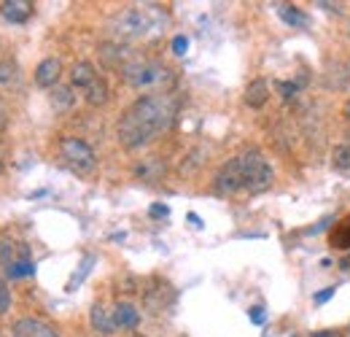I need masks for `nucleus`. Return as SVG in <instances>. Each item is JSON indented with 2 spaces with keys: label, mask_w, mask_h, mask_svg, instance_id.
Returning a JSON list of instances; mask_svg holds the SVG:
<instances>
[{
  "label": "nucleus",
  "mask_w": 350,
  "mask_h": 337,
  "mask_svg": "<svg viewBox=\"0 0 350 337\" xmlns=\"http://www.w3.org/2000/svg\"><path fill=\"white\" fill-rule=\"evenodd\" d=\"M299 86H302V84H294V82H280V84H278V89H280L283 100H294V97L299 95Z\"/></svg>",
  "instance_id": "obj_25"
},
{
  "label": "nucleus",
  "mask_w": 350,
  "mask_h": 337,
  "mask_svg": "<svg viewBox=\"0 0 350 337\" xmlns=\"http://www.w3.org/2000/svg\"><path fill=\"white\" fill-rule=\"evenodd\" d=\"M332 165L337 170L350 173V143H340L332 149Z\"/></svg>",
  "instance_id": "obj_23"
},
{
  "label": "nucleus",
  "mask_w": 350,
  "mask_h": 337,
  "mask_svg": "<svg viewBox=\"0 0 350 337\" xmlns=\"http://www.w3.org/2000/svg\"><path fill=\"white\" fill-rule=\"evenodd\" d=\"M89 324H92V329H94L100 337H111L113 332H116L113 310H108V308L100 305V302L92 305V310H89Z\"/></svg>",
  "instance_id": "obj_11"
},
{
  "label": "nucleus",
  "mask_w": 350,
  "mask_h": 337,
  "mask_svg": "<svg viewBox=\"0 0 350 337\" xmlns=\"http://www.w3.org/2000/svg\"><path fill=\"white\" fill-rule=\"evenodd\" d=\"M148 216H151V219H167V216H170V208L162 205V203H157V205L148 208Z\"/></svg>",
  "instance_id": "obj_29"
},
{
  "label": "nucleus",
  "mask_w": 350,
  "mask_h": 337,
  "mask_svg": "<svg viewBox=\"0 0 350 337\" xmlns=\"http://www.w3.org/2000/svg\"><path fill=\"white\" fill-rule=\"evenodd\" d=\"M329 246L337 249V251H350V213L342 221H337V224L332 227V232H329Z\"/></svg>",
  "instance_id": "obj_16"
},
{
  "label": "nucleus",
  "mask_w": 350,
  "mask_h": 337,
  "mask_svg": "<svg viewBox=\"0 0 350 337\" xmlns=\"http://www.w3.org/2000/svg\"><path fill=\"white\" fill-rule=\"evenodd\" d=\"M348 36H350V19H348Z\"/></svg>",
  "instance_id": "obj_37"
},
{
  "label": "nucleus",
  "mask_w": 350,
  "mask_h": 337,
  "mask_svg": "<svg viewBox=\"0 0 350 337\" xmlns=\"http://www.w3.org/2000/svg\"><path fill=\"white\" fill-rule=\"evenodd\" d=\"M310 337H340L337 332H332V329H323V332H312Z\"/></svg>",
  "instance_id": "obj_34"
},
{
  "label": "nucleus",
  "mask_w": 350,
  "mask_h": 337,
  "mask_svg": "<svg viewBox=\"0 0 350 337\" xmlns=\"http://www.w3.org/2000/svg\"><path fill=\"white\" fill-rule=\"evenodd\" d=\"M275 8H278V16H280L288 27H294V30H307V27H310V16H307L302 8L291 5V3H278Z\"/></svg>",
  "instance_id": "obj_14"
},
{
  "label": "nucleus",
  "mask_w": 350,
  "mask_h": 337,
  "mask_svg": "<svg viewBox=\"0 0 350 337\" xmlns=\"http://www.w3.org/2000/svg\"><path fill=\"white\" fill-rule=\"evenodd\" d=\"M186 49H189V38H186V36H175L173 38V54L183 57V54H186Z\"/></svg>",
  "instance_id": "obj_28"
},
{
  "label": "nucleus",
  "mask_w": 350,
  "mask_h": 337,
  "mask_svg": "<svg viewBox=\"0 0 350 337\" xmlns=\"http://www.w3.org/2000/svg\"><path fill=\"white\" fill-rule=\"evenodd\" d=\"M248 316H251V321H254V324H264V321H267L264 308H251V310H248Z\"/></svg>",
  "instance_id": "obj_30"
},
{
  "label": "nucleus",
  "mask_w": 350,
  "mask_h": 337,
  "mask_svg": "<svg viewBox=\"0 0 350 337\" xmlns=\"http://www.w3.org/2000/svg\"><path fill=\"white\" fill-rule=\"evenodd\" d=\"M8 308H11V292L5 284H0V316H5Z\"/></svg>",
  "instance_id": "obj_26"
},
{
  "label": "nucleus",
  "mask_w": 350,
  "mask_h": 337,
  "mask_svg": "<svg viewBox=\"0 0 350 337\" xmlns=\"http://www.w3.org/2000/svg\"><path fill=\"white\" fill-rule=\"evenodd\" d=\"M33 3L30 0H5L3 5H0V14L8 19V22H14V25H22V22H27L30 16H33Z\"/></svg>",
  "instance_id": "obj_12"
},
{
  "label": "nucleus",
  "mask_w": 350,
  "mask_h": 337,
  "mask_svg": "<svg viewBox=\"0 0 350 337\" xmlns=\"http://www.w3.org/2000/svg\"><path fill=\"white\" fill-rule=\"evenodd\" d=\"M165 173H167V162H165L162 157H146V160H140V162L135 165V178H137V181H146V184L162 181Z\"/></svg>",
  "instance_id": "obj_9"
},
{
  "label": "nucleus",
  "mask_w": 350,
  "mask_h": 337,
  "mask_svg": "<svg viewBox=\"0 0 350 337\" xmlns=\"http://www.w3.org/2000/svg\"><path fill=\"white\" fill-rule=\"evenodd\" d=\"M19 84H22L19 65L14 60H0V86L3 89H16Z\"/></svg>",
  "instance_id": "obj_19"
},
{
  "label": "nucleus",
  "mask_w": 350,
  "mask_h": 337,
  "mask_svg": "<svg viewBox=\"0 0 350 337\" xmlns=\"http://www.w3.org/2000/svg\"><path fill=\"white\" fill-rule=\"evenodd\" d=\"M243 170H240V162L237 157H232L229 162H224L213 178V192L221 195V197H229V195H237L243 192Z\"/></svg>",
  "instance_id": "obj_6"
},
{
  "label": "nucleus",
  "mask_w": 350,
  "mask_h": 337,
  "mask_svg": "<svg viewBox=\"0 0 350 337\" xmlns=\"http://www.w3.org/2000/svg\"><path fill=\"white\" fill-rule=\"evenodd\" d=\"M245 105L248 108H264L267 100H269V84L264 79H254L251 84L245 86V95H243Z\"/></svg>",
  "instance_id": "obj_15"
},
{
  "label": "nucleus",
  "mask_w": 350,
  "mask_h": 337,
  "mask_svg": "<svg viewBox=\"0 0 350 337\" xmlns=\"http://www.w3.org/2000/svg\"><path fill=\"white\" fill-rule=\"evenodd\" d=\"M315 5H318V8H323V11H337V14L342 11V3H329V0H318Z\"/></svg>",
  "instance_id": "obj_32"
},
{
  "label": "nucleus",
  "mask_w": 350,
  "mask_h": 337,
  "mask_svg": "<svg viewBox=\"0 0 350 337\" xmlns=\"http://www.w3.org/2000/svg\"><path fill=\"white\" fill-rule=\"evenodd\" d=\"M59 157L76 175H92L97 170V154H94V149L89 146L87 140H81V138L65 135L59 140Z\"/></svg>",
  "instance_id": "obj_4"
},
{
  "label": "nucleus",
  "mask_w": 350,
  "mask_h": 337,
  "mask_svg": "<svg viewBox=\"0 0 350 337\" xmlns=\"http://www.w3.org/2000/svg\"><path fill=\"white\" fill-rule=\"evenodd\" d=\"M189 221H191L194 227H202V221H200V216H197V213H189Z\"/></svg>",
  "instance_id": "obj_35"
},
{
  "label": "nucleus",
  "mask_w": 350,
  "mask_h": 337,
  "mask_svg": "<svg viewBox=\"0 0 350 337\" xmlns=\"http://www.w3.org/2000/svg\"><path fill=\"white\" fill-rule=\"evenodd\" d=\"M122 79L124 84L137 89V92H167L175 84V73L162 65V62H154V60H130L124 68H122Z\"/></svg>",
  "instance_id": "obj_2"
},
{
  "label": "nucleus",
  "mask_w": 350,
  "mask_h": 337,
  "mask_svg": "<svg viewBox=\"0 0 350 337\" xmlns=\"http://www.w3.org/2000/svg\"><path fill=\"white\" fill-rule=\"evenodd\" d=\"M348 138H350V129H348Z\"/></svg>",
  "instance_id": "obj_38"
},
{
  "label": "nucleus",
  "mask_w": 350,
  "mask_h": 337,
  "mask_svg": "<svg viewBox=\"0 0 350 337\" xmlns=\"http://www.w3.org/2000/svg\"><path fill=\"white\" fill-rule=\"evenodd\" d=\"M97 79V73H94V65L87 62V60H81V62H76L73 65V71H70V86H79V89H87L92 82Z\"/></svg>",
  "instance_id": "obj_18"
},
{
  "label": "nucleus",
  "mask_w": 350,
  "mask_h": 337,
  "mask_svg": "<svg viewBox=\"0 0 350 337\" xmlns=\"http://www.w3.org/2000/svg\"><path fill=\"white\" fill-rule=\"evenodd\" d=\"M8 119H11V116H8V105H5V100L0 97V132L8 127Z\"/></svg>",
  "instance_id": "obj_31"
},
{
  "label": "nucleus",
  "mask_w": 350,
  "mask_h": 337,
  "mask_svg": "<svg viewBox=\"0 0 350 337\" xmlns=\"http://www.w3.org/2000/svg\"><path fill=\"white\" fill-rule=\"evenodd\" d=\"M59 76H62V62L57 57H46L36 68V84L41 89H54L59 84Z\"/></svg>",
  "instance_id": "obj_10"
},
{
  "label": "nucleus",
  "mask_w": 350,
  "mask_h": 337,
  "mask_svg": "<svg viewBox=\"0 0 350 337\" xmlns=\"http://www.w3.org/2000/svg\"><path fill=\"white\" fill-rule=\"evenodd\" d=\"M84 92H87L84 97H87V103L92 105V108H100V105H105V103L111 100V89H108V84H105V79H100V76H97Z\"/></svg>",
  "instance_id": "obj_17"
},
{
  "label": "nucleus",
  "mask_w": 350,
  "mask_h": 337,
  "mask_svg": "<svg viewBox=\"0 0 350 337\" xmlns=\"http://www.w3.org/2000/svg\"><path fill=\"white\" fill-rule=\"evenodd\" d=\"M334 295H337V286H326L323 292H318V295L312 297V302H315V305H323V302H329Z\"/></svg>",
  "instance_id": "obj_27"
},
{
  "label": "nucleus",
  "mask_w": 350,
  "mask_h": 337,
  "mask_svg": "<svg viewBox=\"0 0 350 337\" xmlns=\"http://www.w3.org/2000/svg\"><path fill=\"white\" fill-rule=\"evenodd\" d=\"M175 114H178V100L170 92H154V95L137 97L119 119V127H116L119 143L127 151L148 146L151 140H157L162 132L173 127Z\"/></svg>",
  "instance_id": "obj_1"
},
{
  "label": "nucleus",
  "mask_w": 350,
  "mask_h": 337,
  "mask_svg": "<svg viewBox=\"0 0 350 337\" xmlns=\"http://www.w3.org/2000/svg\"><path fill=\"white\" fill-rule=\"evenodd\" d=\"M92 264H94V256H92V253H87V256L81 259V264H79V270H76V275H73V278L68 281V292H73V289H76V286H79V284H81V281L87 278V275H89V270H92Z\"/></svg>",
  "instance_id": "obj_24"
},
{
  "label": "nucleus",
  "mask_w": 350,
  "mask_h": 337,
  "mask_svg": "<svg viewBox=\"0 0 350 337\" xmlns=\"http://www.w3.org/2000/svg\"><path fill=\"white\" fill-rule=\"evenodd\" d=\"M342 116H345V119L350 122V100L345 103V105H342Z\"/></svg>",
  "instance_id": "obj_36"
},
{
  "label": "nucleus",
  "mask_w": 350,
  "mask_h": 337,
  "mask_svg": "<svg viewBox=\"0 0 350 337\" xmlns=\"http://www.w3.org/2000/svg\"><path fill=\"white\" fill-rule=\"evenodd\" d=\"M73 103H76L73 86H54V89H51V105H54L57 111H68Z\"/></svg>",
  "instance_id": "obj_21"
},
{
  "label": "nucleus",
  "mask_w": 350,
  "mask_h": 337,
  "mask_svg": "<svg viewBox=\"0 0 350 337\" xmlns=\"http://www.w3.org/2000/svg\"><path fill=\"white\" fill-rule=\"evenodd\" d=\"M130 46L122 41H103L97 46V57H100V62L105 65V68H111V71H122L127 62H130Z\"/></svg>",
  "instance_id": "obj_7"
},
{
  "label": "nucleus",
  "mask_w": 350,
  "mask_h": 337,
  "mask_svg": "<svg viewBox=\"0 0 350 337\" xmlns=\"http://www.w3.org/2000/svg\"><path fill=\"white\" fill-rule=\"evenodd\" d=\"M111 30L116 38L122 41H135V38H146L154 30V16L146 8H127L122 14H116L111 19Z\"/></svg>",
  "instance_id": "obj_5"
},
{
  "label": "nucleus",
  "mask_w": 350,
  "mask_h": 337,
  "mask_svg": "<svg viewBox=\"0 0 350 337\" xmlns=\"http://www.w3.org/2000/svg\"><path fill=\"white\" fill-rule=\"evenodd\" d=\"M237 162H240V170H243V186L245 192L251 195H259V192H267L275 181V170L267 162L259 149H245L243 154H237Z\"/></svg>",
  "instance_id": "obj_3"
},
{
  "label": "nucleus",
  "mask_w": 350,
  "mask_h": 337,
  "mask_svg": "<svg viewBox=\"0 0 350 337\" xmlns=\"http://www.w3.org/2000/svg\"><path fill=\"white\" fill-rule=\"evenodd\" d=\"M5 162H8V151H5V146L0 143V173L5 170Z\"/></svg>",
  "instance_id": "obj_33"
},
{
  "label": "nucleus",
  "mask_w": 350,
  "mask_h": 337,
  "mask_svg": "<svg viewBox=\"0 0 350 337\" xmlns=\"http://www.w3.org/2000/svg\"><path fill=\"white\" fill-rule=\"evenodd\" d=\"M11 337H59L51 324H46L41 319L33 316H22L11 324Z\"/></svg>",
  "instance_id": "obj_8"
},
{
  "label": "nucleus",
  "mask_w": 350,
  "mask_h": 337,
  "mask_svg": "<svg viewBox=\"0 0 350 337\" xmlns=\"http://www.w3.org/2000/svg\"><path fill=\"white\" fill-rule=\"evenodd\" d=\"M113 324H116V329H137L140 310L132 302H116L113 305Z\"/></svg>",
  "instance_id": "obj_13"
},
{
  "label": "nucleus",
  "mask_w": 350,
  "mask_h": 337,
  "mask_svg": "<svg viewBox=\"0 0 350 337\" xmlns=\"http://www.w3.org/2000/svg\"><path fill=\"white\" fill-rule=\"evenodd\" d=\"M33 273H36L33 259H16L14 264L5 267V275H8V278H27V275H33Z\"/></svg>",
  "instance_id": "obj_22"
},
{
  "label": "nucleus",
  "mask_w": 350,
  "mask_h": 337,
  "mask_svg": "<svg viewBox=\"0 0 350 337\" xmlns=\"http://www.w3.org/2000/svg\"><path fill=\"white\" fill-rule=\"evenodd\" d=\"M167 297H175L173 289L165 284V286H157V289H146V308H151V310H162L167 302H173V299H165Z\"/></svg>",
  "instance_id": "obj_20"
}]
</instances>
